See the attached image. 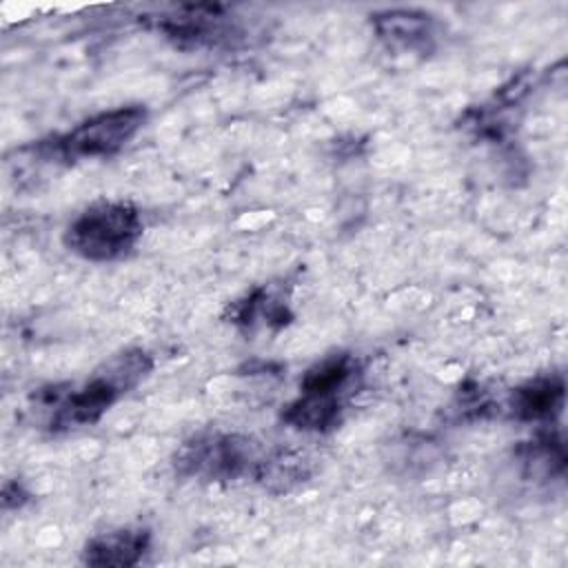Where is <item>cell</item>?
I'll list each match as a JSON object with an SVG mask.
<instances>
[{"label": "cell", "mask_w": 568, "mask_h": 568, "mask_svg": "<svg viewBox=\"0 0 568 568\" xmlns=\"http://www.w3.org/2000/svg\"><path fill=\"white\" fill-rule=\"evenodd\" d=\"M153 368L142 348H126L106 359L84 384L60 393L53 386L51 428H78L95 424L124 393L135 388Z\"/></svg>", "instance_id": "cell-1"}, {"label": "cell", "mask_w": 568, "mask_h": 568, "mask_svg": "<svg viewBox=\"0 0 568 568\" xmlns=\"http://www.w3.org/2000/svg\"><path fill=\"white\" fill-rule=\"evenodd\" d=\"M144 222L124 200H95L64 231V246L89 262H113L129 255L140 242Z\"/></svg>", "instance_id": "cell-2"}, {"label": "cell", "mask_w": 568, "mask_h": 568, "mask_svg": "<svg viewBox=\"0 0 568 568\" xmlns=\"http://www.w3.org/2000/svg\"><path fill=\"white\" fill-rule=\"evenodd\" d=\"M144 122L146 109L142 104L115 106L82 120L71 131L55 135L49 142H40L38 149L47 160L55 158L64 162L111 158L135 138Z\"/></svg>", "instance_id": "cell-3"}, {"label": "cell", "mask_w": 568, "mask_h": 568, "mask_svg": "<svg viewBox=\"0 0 568 568\" xmlns=\"http://www.w3.org/2000/svg\"><path fill=\"white\" fill-rule=\"evenodd\" d=\"M262 455L251 437L209 430L186 439L178 448L173 466L184 477L237 479L248 473L255 475Z\"/></svg>", "instance_id": "cell-4"}, {"label": "cell", "mask_w": 568, "mask_h": 568, "mask_svg": "<svg viewBox=\"0 0 568 568\" xmlns=\"http://www.w3.org/2000/svg\"><path fill=\"white\" fill-rule=\"evenodd\" d=\"M377 38L388 49L428 51L435 42L433 16L417 9H386L371 16Z\"/></svg>", "instance_id": "cell-5"}, {"label": "cell", "mask_w": 568, "mask_h": 568, "mask_svg": "<svg viewBox=\"0 0 568 568\" xmlns=\"http://www.w3.org/2000/svg\"><path fill=\"white\" fill-rule=\"evenodd\" d=\"M362 366L351 353H333L313 364L300 379V393L342 399L355 388Z\"/></svg>", "instance_id": "cell-6"}, {"label": "cell", "mask_w": 568, "mask_h": 568, "mask_svg": "<svg viewBox=\"0 0 568 568\" xmlns=\"http://www.w3.org/2000/svg\"><path fill=\"white\" fill-rule=\"evenodd\" d=\"M149 530L118 528L95 535L82 550V561L89 566H135L149 548Z\"/></svg>", "instance_id": "cell-7"}, {"label": "cell", "mask_w": 568, "mask_h": 568, "mask_svg": "<svg viewBox=\"0 0 568 568\" xmlns=\"http://www.w3.org/2000/svg\"><path fill=\"white\" fill-rule=\"evenodd\" d=\"M561 408L564 379L559 375L530 379L510 395V413L521 422H552Z\"/></svg>", "instance_id": "cell-8"}, {"label": "cell", "mask_w": 568, "mask_h": 568, "mask_svg": "<svg viewBox=\"0 0 568 568\" xmlns=\"http://www.w3.org/2000/svg\"><path fill=\"white\" fill-rule=\"evenodd\" d=\"M311 475L308 468V459H304V455L295 453V450H284L277 448L273 453H264L257 470H255V479L273 490V493H286L291 488H295L297 484L306 481Z\"/></svg>", "instance_id": "cell-9"}, {"label": "cell", "mask_w": 568, "mask_h": 568, "mask_svg": "<svg viewBox=\"0 0 568 568\" xmlns=\"http://www.w3.org/2000/svg\"><path fill=\"white\" fill-rule=\"evenodd\" d=\"M344 410L342 399L322 397V395H304L300 393L297 399H293L284 413L282 419L300 430H331L339 424Z\"/></svg>", "instance_id": "cell-10"}, {"label": "cell", "mask_w": 568, "mask_h": 568, "mask_svg": "<svg viewBox=\"0 0 568 568\" xmlns=\"http://www.w3.org/2000/svg\"><path fill=\"white\" fill-rule=\"evenodd\" d=\"M231 322L240 326H255L260 320L266 324L284 326L291 320L286 302L268 286L251 291L244 300L231 304Z\"/></svg>", "instance_id": "cell-11"}]
</instances>
